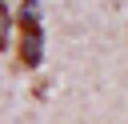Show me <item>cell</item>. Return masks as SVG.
Returning <instances> with one entry per match:
<instances>
[{"label":"cell","instance_id":"1","mask_svg":"<svg viewBox=\"0 0 128 124\" xmlns=\"http://www.w3.org/2000/svg\"><path fill=\"white\" fill-rule=\"evenodd\" d=\"M16 56H20L24 68H40L44 44H40V12H36V0H24V8H20V20H16Z\"/></svg>","mask_w":128,"mask_h":124}]
</instances>
